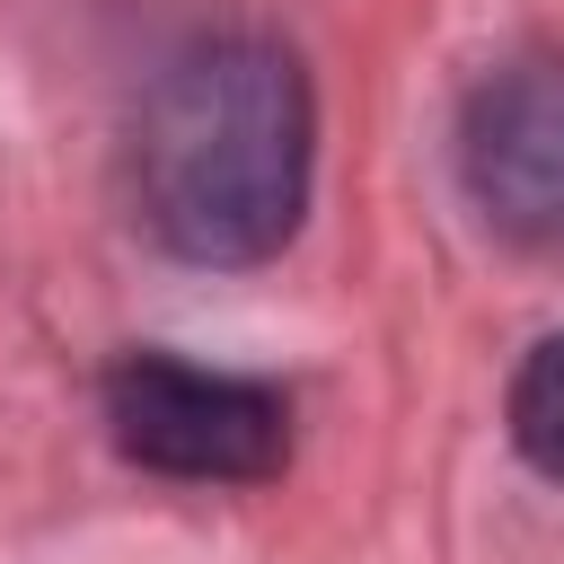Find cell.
<instances>
[{
  "label": "cell",
  "instance_id": "1",
  "mask_svg": "<svg viewBox=\"0 0 564 564\" xmlns=\"http://www.w3.org/2000/svg\"><path fill=\"white\" fill-rule=\"evenodd\" d=\"M317 167L308 70L273 35H203L159 62L132 123V203L185 264H264Z\"/></svg>",
  "mask_w": 564,
  "mask_h": 564
},
{
  "label": "cell",
  "instance_id": "4",
  "mask_svg": "<svg viewBox=\"0 0 564 564\" xmlns=\"http://www.w3.org/2000/svg\"><path fill=\"white\" fill-rule=\"evenodd\" d=\"M511 441L538 476L564 485V335H546L520 370H511Z\"/></svg>",
  "mask_w": 564,
  "mask_h": 564
},
{
  "label": "cell",
  "instance_id": "2",
  "mask_svg": "<svg viewBox=\"0 0 564 564\" xmlns=\"http://www.w3.org/2000/svg\"><path fill=\"white\" fill-rule=\"evenodd\" d=\"M106 432L132 467L176 485H264L291 467V397L176 352H123L106 370Z\"/></svg>",
  "mask_w": 564,
  "mask_h": 564
},
{
  "label": "cell",
  "instance_id": "3",
  "mask_svg": "<svg viewBox=\"0 0 564 564\" xmlns=\"http://www.w3.org/2000/svg\"><path fill=\"white\" fill-rule=\"evenodd\" d=\"M458 176L502 238L564 256V62H511L467 97Z\"/></svg>",
  "mask_w": 564,
  "mask_h": 564
}]
</instances>
